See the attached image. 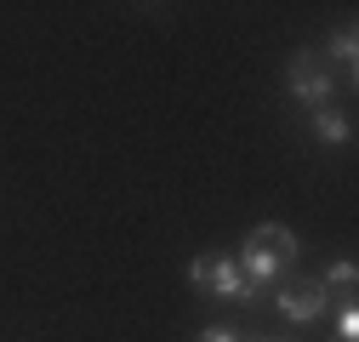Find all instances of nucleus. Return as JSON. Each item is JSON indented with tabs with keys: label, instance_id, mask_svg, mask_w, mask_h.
Segmentation results:
<instances>
[{
	"label": "nucleus",
	"instance_id": "nucleus-1",
	"mask_svg": "<svg viewBox=\"0 0 359 342\" xmlns=\"http://www.w3.org/2000/svg\"><path fill=\"white\" fill-rule=\"evenodd\" d=\"M291 263H297V234H291L285 223H257V228L245 234V245H240V268H245L251 285L285 280Z\"/></svg>",
	"mask_w": 359,
	"mask_h": 342
},
{
	"label": "nucleus",
	"instance_id": "nucleus-2",
	"mask_svg": "<svg viewBox=\"0 0 359 342\" xmlns=\"http://www.w3.org/2000/svg\"><path fill=\"white\" fill-rule=\"evenodd\" d=\"M189 280H194L200 291L222 296V303H257V296H262V285L245 280V268L234 263V256H194V263H189Z\"/></svg>",
	"mask_w": 359,
	"mask_h": 342
},
{
	"label": "nucleus",
	"instance_id": "nucleus-7",
	"mask_svg": "<svg viewBox=\"0 0 359 342\" xmlns=\"http://www.w3.org/2000/svg\"><path fill=\"white\" fill-rule=\"evenodd\" d=\"M331 285L325 291H353V280H359V268H353V256H342V263H331V274H325Z\"/></svg>",
	"mask_w": 359,
	"mask_h": 342
},
{
	"label": "nucleus",
	"instance_id": "nucleus-4",
	"mask_svg": "<svg viewBox=\"0 0 359 342\" xmlns=\"http://www.w3.org/2000/svg\"><path fill=\"white\" fill-rule=\"evenodd\" d=\"M274 308H280L291 325H308V320H320V314H325V280H291V285H280Z\"/></svg>",
	"mask_w": 359,
	"mask_h": 342
},
{
	"label": "nucleus",
	"instance_id": "nucleus-9",
	"mask_svg": "<svg viewBox=\"0 0 359 342\" xmlns=\"http://www.w3.org/2000/svg\"><path fill=\"white\" fill-rule=\"evenodd\" d=\"M200 342H240V336H234L229 325H205V331H200Z\"/></svg>",
	"mask_w": 359,
	"mask_h": 342
},
{
	"label": "nucleus",
	"instance_id": "nucleus-3",
	"mask_svg": "<svg viewBox=\"0 0 359 342\" xmlns=\"http://www.w3.org/2000/svg\"><path fill=\"white\" fill-rule=\"evenodd\" d=\"M285 86L308 103V109H331V69L320 52H297L291 69H285Z\"/></svg>",
	"mask_w": 359,
	"mask_h": 342
},
{
	"label": "nucleus",
	"instance_id": "nucleus-8",
	"mask_svg": "<svg viewBox=\"0 0 359 342\" xmlns=\"http://www.w3.org/2000/svg\"><path fill=\"white\" fill-rule=\"evenodd\" d=\"M337 336H342V342H353V336H359V314H353V308H342V314H337Z\"/></svg>",
	"mask_w": 359,
	"mask_h": 342
},
{
	"label": "nucleus",
	"instance_id": "nucleus-5",
	"mask_svg": "<svg viewBox=\"0 0 359 342\" xmlns=\"http://www.w3.org/2000/svg\"><path fill=\"white\" fill-rule=\"evenodd\" d=\"M313 137H320V143H331V149H342L348 137H353V120L342 114V109H313Z\"/></svg>",
	"mask_w": 359,
	"mask_h": 342
},
{
	"label": "nucleus",
	"instance_id": "nucleus-6",
	"mask_svg": "<svg viewBox=\"0 0 359 342\" xmlns=\"http://www.w3.org/2000/svg\"><path fill=\"white\" fill-rule=\"evenodd\" d=\"M331 57L342 63V74L353 80V69H359V34H353V23H342L337 34H331Z\"/></svg>",
	"mask_w": 359,
	"mask_h": 342
}]
</instances>
